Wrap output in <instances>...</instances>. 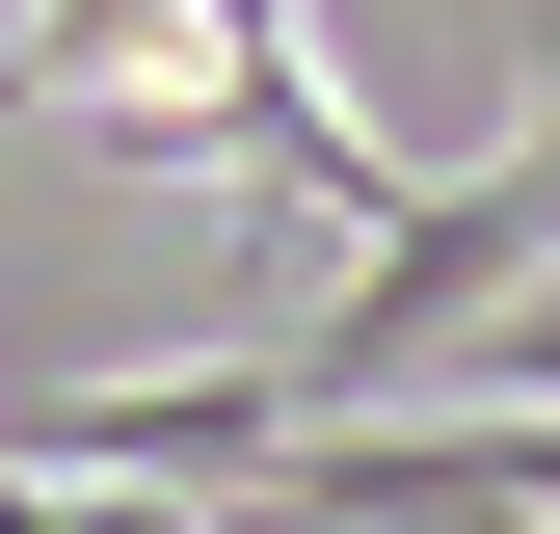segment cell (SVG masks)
<instances>
[{"label":"cell","instance_id":"obj_1","mask_svg":"<svg viewBox=\"0 0 560 534\" xmlns=\"http://www.w3.org/2000/svg\"><path fill=\"white\" fill-rule=\"evenodd\" d=\"M0 534H214L187 481H81V454H0Z\"/></svg>","mask_w":560,"mask_h":534},{"label":"cell","instance_id":"obj_3","mask_svg":"<svg viewBox=\"0 0 560 534\" xmlns=\"http://www.w3.org/2000/svg\"><path fill=\"white\" fill-rule=\"evenodd\" d=\"M534 187H560V54H534Z\"/></svg>","mask_w":560,"mask_h":534},{"label":"cell","instance_id":"obj_2","mask_svg":"<svg viewBox=\"0 0 560 534\" xmlns=\"http://www.w3.org/2000/svg\"><path fill=\"white\" fill-rule=\"evenodd\" d=\"M454 374H480V400H560V241H534L480 321H454Z\"/></svg>","mask_w":560,"mask_h":534}]
</instances>
